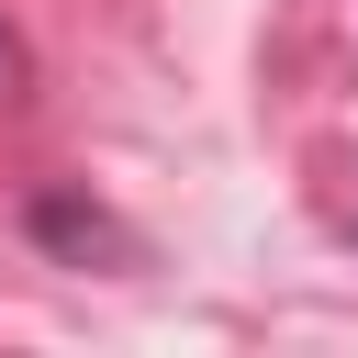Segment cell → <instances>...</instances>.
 I'll return each instance as SVG.
<instances>
[{"mask_svg": "<svg viewBox=\"0 0 358 358\" xmlns=\"http://www.w3.org/2000/svg\"><path fill=\"white\" fill-rule=\"evenodd\" d=\"M22 235H34L45 257H67V268H134V235H123L90 190H34V201H22Z\"/></svg>", "mask_w": 358, "mask_h": 358, "instance_id": "1", "label": "cell"}, {"mask_svg": "<svg viewBox=\"0 0 358 358\" xmlns=\"http://www.w3.org/2000/svg\"><path fill=\"white\" fill-rule=\"evenodd\" d=\"M11 67H22V45H11V34H0V90H11Z\"/></svg>", "mask_w": 358, "mask_h": 358, "instance_id": "2", "label": "cell"}]
</instances>
